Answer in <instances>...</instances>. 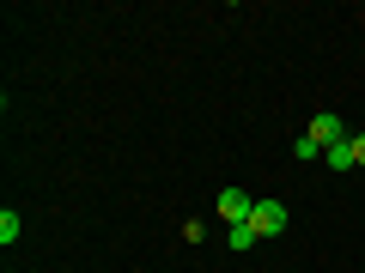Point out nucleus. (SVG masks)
<instances>
[{
    "instance_id": "obj_3",
    "label": "nucleus",
    "mask_w": 365,
    "mask_h": 273,
    "mask_svg": "<svg viewBox=\"0 0 365 273\" xmlns=\"http://www.w3.org/2000/svg\"><path fill=\"white\" fill-rule=\"evenodd\" d=\"M311 140L323 146V152H329L335 140H347V128H341V116H311Z\"/></svg>"
},
{
    "instance_id": "obj_4",
    "label": "nucleus",
    "mask_w": 365,
    "mask_h": 273,
    "mask_svg": "<svg viewBox=\"0 0 365 273\" xmlns=\"http://www.w3.org/2000/svg\"><path fill=\"white\" fill-rule=\"evenodd\" d=\"M323 164H329V170H353V164H359V152H353V140H335V146L323 152Z\"/></svg>"
},
{
    "instance_id": "obj_8",
    "label": "nucleus",
    "mask_w": 365,
    "mask_h": 273,
    "mask_svg": "<svg viewBox=\"0 0 365 273\" xmlns=\"http://www.w3.org/2000/svg\"><path fill=\"white\" fill-rule=\"evenodd\" d=\"M353 152H359V170H365V134H359V140H353Z\"/></svg>"
},
{
    "instance_id": "obj_2",
    "label": "nucleus",
    "mask_w": 365,
    "mask_h": 273,
    "mask_svg": "<svg viewBox=\"0 0 365 273\" xmlns=\"http://www.w3.org/2000/svg\"><path fill=\"white\" fill-rule=\"evenodd\" d=\"M250 213H256V200H250L244 188H225L220 195V219L225 225H250Z\"/></svg>"
},
{
    "instance_id": "obj_1",
    "label": "nucleus",
    "mask_w": 365,
    "mask_h": 273,
    "mask_svg": "<svg viewBox=\"0 0 365 273\" xmlns=\"http://www.w3.org/2000/svg\"><path fill=\"white\" fill-rule=\"evenodd\" d=\"M250 231H256V237H280V231H287V200H256Z\"/></svg>"
},
{
    "instance_id": "obj_6",
    "label": "nucleus",
    "mask_w": 365,
    "mask_h": 273,
    "mask_svg": "<svg viewBox=\"0 0 365 273\" xmlns=\"http://www.w3.org/2000/svg\"><path fill=\"white\" fill-rule=\"evenodd\" d=\"M292 152H299V158H304V164H317V158H323V146H317V140H311V134H299V146H292Z\"/></svg>"
},
{
    "instance_id": "obj_5",
    "label": "nucleus",
    "mask_w": 365,
    "mask_h": 273,
    "mask_svg": "<svg viewBox=\"0 0 365 273\" xmlns=\"http://www.w3.org/2000/svg\"><path fill=\"white\" fill-rule=\"evenodd\" d=\"M19 231H25V219L6 207V213H0V243H19Z\"/></svg>"
},
{
    "instance_id": "obj_7",
    "label": "nucleus",
    "mask_w": 365,
    "mask_h": 273,
    "mask_svg": "<svg viewBox=\"0 0 365 273\" xmlns=\"http://www.w3.org/2000/svg\"><path fill=\"white\" fill-rule=\"evenodd\" d=\"M225 243H232V249H250V243H256V231H250V225H232V231H225Z\"/></svg>"
}]
</instances>
